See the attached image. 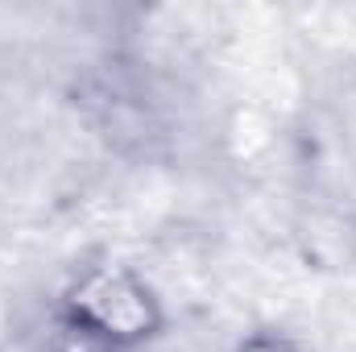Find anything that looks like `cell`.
<instances>
[{"label": "cell", "mask_w": 356, "mask_h": 352, "mask_svg": "<svg viewBox=\"0 0 356 352\" xmlns=\"http://www.w3.org/2000/svg\"><path fill=\"white\" fill-rule=\"evenodd\" d=\"M63 319L88 328L112 349L124 352L149 340L162 328V307L137 273H129L120 265H95L67 290Z\"/></svg>", "instance_id": "cell-1"}, {"label": "cell", "mask_w": 356, "mask_h": 352, "mask_svg": "<svg viewBox=\"0 0 356 352\" xmlns=\"http://www.w3.org/2000/svg\"><path fill=\"white\" fill-rule=\"evenodd\" d=\"M58 352H120V349H112L108 340H99V336H95V332H88V328H79V323L63 319Z\"/></svg>", "instance_id": "cell-2"}, {"label": "cell", "mask_w": 356, "mask_h": 352, "mask_svg": "<svg viewBox=\"0 0 356 352\" xmlns=\"http://www.w3.org/2000/svg\"><path fill=\"white\" fill-rule=\"evenodd\" d=\"M241 352H298L290 340H277V336H253Z\"/></svg>", "instance_id": "cell-3"}]
</instances>
